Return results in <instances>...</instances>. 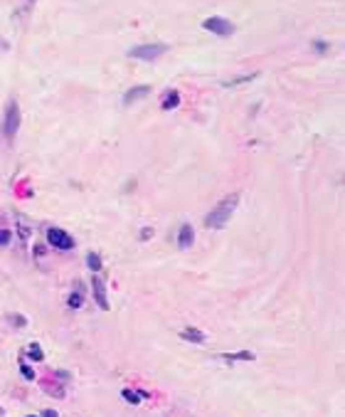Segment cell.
Masks as SVG:
<instances>
[{
    "instance_id": "2",
    "label": "cell",
    "mask_w": 345,
    "mask_h": 417,
    "mask_svg": "<svg viewBox=\"0 0 345 417\" xmlns=\"http://www.w3.org/2000/svg\"><path fill=\"white\" fill-rule=\"evenodd\" d=\"M168 52V45L165 42H148V45H136L128 50V57L133 60H141V62H153L158 57H163Z\"/></svg>"
},
{
    "instance_id": "12",
    "label": "cell",
    "mask_w": 345,
    "mask_h": 417,
    "mask_svg": "<svg viewBox=\"0 0 345 417\" xmlns=\"http://www.w3.org/2000/svg\"><path fill=\"white\" fill-rule=\"evenodd\" d=\"M121 397H123L126 402H131V405H138V402H141L138 390H128V387H123V390H121Z\"/></svg>"
},
{
    "instance_id": "4",
    "label": "cell",
    "mask_w": 345,
    "mask_h": 417,
    "mask_svg": "<svg viewBox=\"0 0 345 417\" xmlns=\"http://www.w3.org/2000/svg\"><path fill=\"white\" fill-rule=\"evenodd\" d=\"M47 242H50L55 249H62V252L74 249V237H72L67 230H62V227H50V230H47Z\"/></svg>"
},
{
    "instance_id": "10",
    "label": "cell",
    "mask_w": 345,
    "mask_h": 417,
    "mask_svg": "<svg viewBox=\"0 0 345 417\" xmlns=\"http://www.w3.org/2000/svg\"><path fill=\"white\" fill-rule=\"evenodd\" d=\"M67 304H69V309H82V304H84V289H82V282L74 284V292L69 294Z\"/></svg>"
},
{
    "instance_id": "15",
    "label": "cell",
    "mask_w": 345,
    "mask_h": 417,
    "mask_svg": "<svg viewBox=\"0 0 345 417\" xmlns=\"http://www.w3.org/2000/svg\"><path fill=\"white\" fill-rule=\"evenodd\" d=\"M225 360H254V353L252 351H239V353H227Z\"/></svg>"
},
{
    "instance_id": "24",
    "label": "cell",
    "mask_w": 345,
    "mask_h": 417,
    "mask_svg": "<svg viewBox=\"0 0 345 417\" xmlns=\"http://www.w3.org/2000/svg\"><path fill=\"white\" fill-rule=\"evenodd\" d=\"M42 417H57V412H55V410H45V412H42Z\"/></svg>"
},
{
    "instance_id": "20",
    "label": "cell",
    "mask_w": 345,
    "mask_h": 417,
    "mask_svg": "<svg viewBox=\"0 0 345 417\" xmlns=\"http://www.w3.org/2000/svg\"><path fill=\"white\" fill-rule=\"evenodd\" d=\"M45 390H47L50 395H55V397H64V390H62L59 385H55V387H52V385H47Z\"/></svg>"
},
{
    "instance_id": "7",
    "label": "cell",
    "mask_w": 345,
    "mask_h": 417,
    "mask_svg": "<svg viewBox=\"0 0 345 417\" xmlns=\"http://www.w3.org/2000/svg\"><path fill=\"white\" fill-rule=\"evenodd\" d=\"M150 94V87L148 84H138V87H131V89L123 94V106H131V104H136L138 99H145Z\"/></svg>"
},
{
    "instance_id": "1",
    "label": "cell",
    "mask_w": 345,
    "mask_h": 417,
    "mask_svg": "<svg viewBox=\"0 0 345 417\" xmlns=\"http://www.w3.org/2000/svg\"><path fill=\"white\" fill-rule=\"evenodd\" d=\"M237 203H239V193H232V195H227V198H222L215 208L207 212L205 225H207L210 230H222V227L230 222L232 212L237 210Z\"/></svg>"
},
{
    "instance_id": "18",
    "label": "cell",
    "mask_w": 345,
    "mask_h": 417,
    "mask_svg": "<svg viewBox=\"0 0 345 417\" xmlns=\"http://www.w3.org/2000/svg\"><path fill=\"white\" fill-rule=\"evenodd\" d=\"M10 239H13V232H10V230H0V247H5Z\"/></svg>"
},
{
    "instance_id": "25",
    "label": "cell",
    "mask_w": 345,
    "mask_h": 417,
    "mask_svg": "<svg viewBox=\"0 0 345 417\" xmlns=\"http://www.w3.org/2000/svg\"><path fill=\"white\" fill-rule=\"evenodd\" d=\"M28 417H37V415H28Z\"/></svg>"
},
{
    "instance_id": "9",
    "label": "cell",
    "mask_w": 345,
    "mask_h": 417,
    "mask_svg": "<svg viewBox=\"0 0 345 417\" xmlns=\"http://www.w3.org/2000/svg\"><path fill=\"white\" fill-rule=\"evenodd\" d=\"M180 106V91L178 89H168L163 96H160V109L163 111H172Z\"/></svg>"
},
{
    "instance_id": "5",
    "label": "cell",
    "mask_w": 345,
    "mask_h": 417,
    "mask_svg": "<svg viewBox=\"0 0 345 417\" xmlns=\"http://www.w3.org/2000/svg\"><path fill=\"white\" fill-rule=\"evenodd\" d=\"M202 30L215 32V35H220V37H230V35H234V23L225 20V18H217V15H212V18L202 20Z\"/></svg>"
},
{
    "instance_id": "13",
    "label": "cell",
    "mask_w": 345,
    "mask_h": 417,
    "mask_svg": "<svg viewBox=\"0 0 345 417\" xmlns=\"http://www.w3.org/2000/svg\"><path fill=\"white\" fill-rule=\"evenodd\" d=\"M254 77H257V72H249V74H244V77H234V79H227V82H225V87H237V84L252 82Z\"/></svg>"
},
{
    "instance_id": "6",
    "label": "cell",
    "mask_w": 345,
    "mask_h": 417,
    "mask_svg": "<svg viewBox=\"0 0 345 417\" xmlns=\"http://www.w3.org/2000/svg\"><path fill=\"white\" fill-rule=\"evenodd\" d=\"M91 292H94V299H96V306L101 311H109V297H106V284L101 276H91Z\"/></svg>"
},
{
    "instance_id": "17",
    "label": "cell",
    "mask_w": 345,
    "mask_h": 417,
    "mask_svg": "<svg viewBox=\"0 0 345 417\" xmlns=\"http://www.w3.org/2000/svg\"><path fill=\"white\" fill-rule=\"evenodd\" d=\"M18 222H20V237L28 239V237H30V227H28V222H25V220H23L20 215H18Z\"/></svg>"
},
{
    "instance_id": "19",
    "label": "cell",
    "mask_w": 345,
    "mask_h": 417,
    "mask_svg": "<svg viewBox=\"0 0 345 417\" xmlns=\"http://www.w3.org/2000/svg\"><path fill=\"white\" fill-rule=\"evenodd\" d=\"M20 370H23V375H25L28 380H35V370L30 368L28 363H23V365H20Z\"/></svg>"
},
{
    "instance_id": "14",
    "label": "cell",
    "mask_w": 345,
    "mask_h": 417,
    "mask_svg": "<svg viewBox=\"0 0 345 417\" xmlns=\"http://www.w3.org/2000/svg\"><path fill=\"white\" fill-rule=\"evenodd\" d=\"M86 267L91 269V271H99V269H101V257L94 254V252H89V254H86Z\"/></svg>"
},
{
    "instance_id": "23",
    "label": "cell",
    "mask_w": 345,
    "mask_h": 417,
    "mask_svg": "<svg viewBox=\"0 0 345 417\" xmlns=\"http://www.w3.org/2000/svg\"><path fill=\"white\" fill-rule=\"evenodd\" d=\"M316 50H318V52H325V50H328V45H325V42H316Z\"/></svg>"
},
{
    "instance_id": "26",
    "label": "cell",
    "mask_w": 345,
    "mask_h": 417,
    "mask_svg": "<svg viewBox=\"0 0 345 417\" xmlns=\"http://www.w3.org/2000/svg\"><path fill=\"white\" fill-rule=\"evenodd\" d=\"M30 3H35V0H30Z\"/></svg>"
},
{
    "instance_id": "16",
    "label": "cell",
    "mask_w": 345,
    "mask_h": 417,
    "mask_svg": "<svg viewBox=\"0 0 345 417\" xmlns=\"http://www.w3.org/2000/svg\"><path fill=\"white\" fill-rule=\"evenodd\" d=\"M28 356L32 358V360H42L45 353L40 351V346H37V343H32V346H28Z\"/></svg>"
},
{
    "instance_id": "21",
    "label": "cell",
    "mask_w": 345,
    "mask_h": 417,
    "mask_svg": "<svg viewBox=\"0 0 345 417\" xmlns=\"http://www.w3.org/2000/svg\"><path fill=\"white\" fill-rule=\"evenodd\" d=\"M10 324H15V326H25V324H28V321H25V319H23V316H10Z\"/></svg>"
},
{
    "instance_id": "8",
    "label": "cell",
    "mask_w": 345,
    "mask_h": 417,
    "mask_svg": "<svg viewBox=\"0 0 345 417\" xmlns=\"http://www.w3.org/2000/svg\"><path fill=\"white\" fill-rule=\"evenodd\" d=\"M193 242H195V232H193V225H183L180 227V232H178V247L180 249H190L193 247Z\"/></svg>"
},
{
    "instance_id": "22",
    "label": "cell",
    "mask_w": 345,
    "mask_h": 417,
    "mask_svg": "<svg viewBox=\"0 0 345 417\" xmlns=\"http://www.w3.org/2000/svg\"><path fill=\"white\" fill-rule=\"evenodd\" d=\"M150 235H153V230H150V227H143V232H141V239H148Z\"/></svg>"
},
{
    "instance_id": "3",
    "label": "cell",
    "mask_w": 345,
    "mask_h": 417,
    "mask_svg": "<svg viewBox=\"0 0 345 417\" xmlns=\"http://www.w3.org/2000/svg\"><path fill=\"white\" fill-rule=\"evenodd\" d=\"M18 128H20V106H18L15 99H10L8 106H5V116H3V136H5V141H13Z\"/></svg>"
},
{
    "instance_id": "11",
    "label": "cell",
    "mask_w": 345,
    "mask_h": 417,
    "mask_svg": "<svg viewBox=\"0 0 345 417\" xmlns=\"http://www.w3.org/2000/svg\"><path fill=\"white\" fill-rule=\"evenodd\" d=\"M180 336H183L185 341H193V343H205V341H207V336L202 333L200 328H193V326L183 328V331H180Z\"/></svg>"
}]
</instances>
